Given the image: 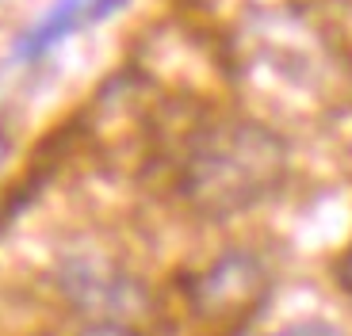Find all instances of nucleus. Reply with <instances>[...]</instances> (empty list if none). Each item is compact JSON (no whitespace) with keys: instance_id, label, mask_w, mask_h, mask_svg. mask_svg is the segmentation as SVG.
I'll use <instances>...</instances> for the list:
<instances>
[{"instance_id":"f257e3e1","label":"nucleus","mask_w":352,"mask_h":336,"mask_svg":"<svg viewBox=\"0 0 352 336\" xmlns=\"http://www.w3.org/2000/svg\"><path fill=\"white\" fill-rule=\"evenodd\" d=\"M287 172V149L253 119H214L188 138L176 184L207 218H234L264 203Z\"/></svg>"},{"instance_id":"f03ea898","label":"nucleus","mask_w":352,"mask_h":336,"mask_svg":"<svg viewBox=\"0 0 352 336\" xmlns=\"http://www.w3.org/2000/svg\"><path fill=\"white\" fill-rule=\"evenodd\" d=\"M272 291L268 267L253 252H226L219 256L203 275H195L192 283V306L203 321L211 325L238 328L245 325L253 313H261L264 298Z\"/></svg>"},{"instance_id":"7ed1b4c3","label":"nucleus","mask_w":352,"mask_h":336,"mask_svg":"<svg viewBox=\"0 0 352 336\" xmlns=\"http://www.w3.org/2000/svg\"><path fill=\"white\" fill-rule=\"evenodd\" d=\"M119 8H123V0H54V8L46 12L35 27L23 31V38H19V46H16V58L19 62H38L50 46L69 38L77 27L107 19Z\"/></svg>"},{"instance_id":"20e7f679","label":"nucleus","mask_w":352,"mask_h":336,"mask_svg":"<svg viewBox=\"0 0 352 336\" xmlns=\"http://www.w3.org/2000/svg\"><path fill=\"white\" fill-rule=\"evenodd\" d=\"M272 336H344L337 325H329V321L322 317H307V321H291V325H283L280 333Z\"/></svg>"},{"instance_id":"39448f33","label":"nucleus","mask_w":352,"mask_h":336,"mask_svg":"<svg viewBox=\"0 0 352 336\" xmlns=\"http://www.w3.org/2000/svg\"><path fill=\"white\" fill-rule=\"evenodd\" d=\"M80 336H142V333H134V328H126V325H92L88 333H80Z\"/></svg>"},{"instance_id":"423d86ee","label":"nucleus","mask_w":352,"mask_h":336,"mask_svg":"<svg viewBox=\"0 0 352 336\" xmlns=\"http://www.w3.org/2000/svg\"><path fill=\"white\" fill-rule=\"evenodd\" d=\"M341 283H344V291H352V248H349V256H344V264H341Z\"/></svg>"}]
</instances>
